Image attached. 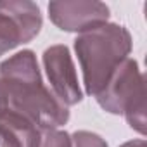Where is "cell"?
Instances as JSON below:
<instances>
[{
  "label": "cell",
  "mask_w": 147,
  "mask_h": 147,
  "mask_svg": "<svg viewBox=\"0 0 147 147\" xmlns=\"http://www.w3.org/2000/svg\"><path fill=\"white\" fill-rule=\"evenodd\" d=\"M121 147H147V145H145V140H131V142L123 144Z\"/></svg>",
  "instance_id": "obj_11"
},
{
  "label": "cell",
  "mask_w": 147,
  "mask_h": 147,
  "mask_svg": "<svg viewBox=\"0 0 147 147\" xmlns=\"http://www.w3.org/2000/svg\"><path fill=\"white\" fill-rule=\"evenodd\" d=\"M49 16L64 31L85 33L109 19V7L102 2H50Z\"/></svg>",
  "instance_id": "obj_6"
},
{
  "label": "cell",
  "mask_w": 147,
  "mask_h": 147,
  "mask_svg": "<svg viewBox=\"0 0 147 147\" xmlns=\"http://www.w3.org/2000/svg\"><path fill=\"white\" fill-rule=\"evenodd\" d=\"M71 147H107V144H106V140L100 135L80 130V131L73 133V137H71Z\"/></svg>",
  "instance_id": "obj_9"
},
{
  "label": "cell",
  "mask_w": 147,
  "mask_h": 147,
  "mask_svg": "<svg viewBox=\"0 0 147 147\" xmlns=\"http://www.w3.org/2000/svg\"><path fill=\"white\" fill-rule=\"evenodd\" d=\"M38 147H71V137L66 131H61L57 128L42 130Z\"/></svg>",
  "instance_id": "obj_8"
},
{
  "label": "cell",
  "mask_w": 147,
  "mask_h": 147,
  "mask_svg": "<svg viewBox=\"0 0 147 147\" xmlns=\"http://www.w3.org/2000/svg\"><path fill=\"white\" fill-rule=\"evenodd\" d=\"M75 50L83 71V83L88 95L97 97L116 69L128 59L131 50V36L119 24H102L75 40Z\"/></svg>",
  "instance_id": "obj_2"
},
{
  "label": "cell",
  "mask_w": 147,
  "mask_h": 147,
  "mask_svg": "<svg viewBox=\"0 0 147 147\" xmlns=\"http://www.w3.org/2000/svg\"><path fill=\"white\" fill-rule=\"evenodd\" d=\"M0 82L11 109L26 116L40 130H54L67 123L69 111L43 85L31 50L18 52L0 64Z\"/></svg>",
  "instance_id": "obj_1"
},
{
  "label": "cell",
  "mask_w": 147,
  "mask_h": 147,
  "mask_svg": "<svg viewBox=\"0 0 147 147\" xmlns=\"http://www.w3.org/2000/svg\"><path fill=\"white\" fill-rule=\"evenodd\" d=\"M42 130L14 109L0 111V147H38Z\"/></svg>",
  "instance_id": "obj_7"
},
{
  "label": "cell",
  "mask_w": 147,
  "mask_h": 147,
  "mask_svg": "<svg viewBox=\"0 0 147 147\" xmlns=\"http://www.w3.org/2000/svg\"><path fill=\"white\" fill-rule=\"evenodd\" d=\"M42 28L40 7L33 2H0V55L33 40Z\"/></svg>",
  "instance_id": "obj_4"
},
{
  "label": "cell",
  "mask_w": 147,
  "mask_h": 147,
  "mask_svg": "<svg viewBox=\"0 0 147 147\" xmlns=\"http://www.w3.org/2000/svg\"><path fill=\"white\" fill-rule=\"evenodd\" d=\"M9 104H7V95H5V90H4V85L2 82H0V111H4L7 109Z\"/></svg>",
  "instance_id": "obj_10"
},
{
  "label": "cell",
  "mask_w": 147,
  "mask_h": 147,
  "mask_svg": "<svg viewBox=\"0 0 147 147\" xmlns=\"http://www.w3.org/2000/svg\"><path fill=\"white\" fill-rule=\"evenodd\" d=\"M95 99L104 111L125 114L133 130L145 133V76L137 61L126 59Z\"/></svg>",
  "instance_id": "obj_3"
},
{
  "label": "cell",
  "mask_w": 147,
  "mask_h": 147,
  "mask_svg": "<svg viewBox=\"0 0 147 147\" xmlns=\"http://www.w3.org/2000/svg\"><path fill=\"white\" fill-rule=\"evenodd\" d=\"M43 67L52 87V94L64 104L75 106L82 100V90L66 45H52L43 52Z\"/></svg>",
  "instance_id": "obj_5"
}]
</instances>
